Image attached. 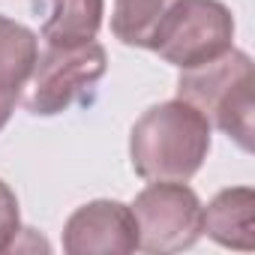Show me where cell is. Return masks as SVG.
I'll list each match as a JSON object with an SVG mask.
<instances>
[{
    "label": "cell",
    "instance_id": "obj_1",
    "mask_svg": "<svg viewBox=\"0 0 255 255\" xmlns=\"http://www.w3.org/2000/svg\"><path fill=\"white\" fill-rule=\"evenodd\" d=\"M210 120L186 99L150 105L129 132V159L144 180H189L210 153Z\"/></svg>",
    "mask_w": 255,
    "mask_h": 255
},
{
    "label": "cell",
    "instance_id": "obj_2",
    "mask_svg": "<svg viewBox=\"0 0 255 255\" xmlns=\"http://www.w3.org/2000/svg\"><path fill=\"white\" fill-rule=\"evenodd\" d=\"M177 96L192 102L210 126L222 129L228 138L240 144V150H252V114H255V75L252 57L240 48H228L210 63L195 69H180Z\"/></svg>",
    "mask_w": 255,
    "mask_h": 255
},
{
    "label": "cell",
    "instance_id": "obj_3",
    "mask_svg": "<svg viewBox=\"0 0 255 255\" xmlns=\"http://www.w3.org/2000/svg\"><path fill=\"white\" fill-rule=\"evenodd\" d=\"M108 72L105 48L90 39L81 45H45L24 84L21 102L33 117H54L72 105H87Z\"/></svg>",
    "mask_w": 255,
    "mask_h": 255
},
{
    "label": "cell",
    "instance_id": "obj_4",
    "mask_svg": "<svg viewBox=\"0 0 255 255\" xmlns=\"http://www.w3.org/2000/svg\"><path fill=\"white\" fill-rule=\"evenodd\" d=\"M147 48L177 69H195L234 48V15L222 0H171Z\"/></svg>",
    "mask_w": 255,
    "mask_h": 255
},
{
    "label": "cell",
    "instance_id": "obj_5",
    "mask_svg": "<svg viewBox=\"0 0 255 255\" xmlns=\"http://www.w3.org/2000/svg\"><path fill=\"white\" fill-rule=\"evenodd\" d=\"M129 207L141 252L171 255L195 246L201 237V198L186 180H153Z\"/></svg>",
    "mask_w": 255,
    "mask_h": 255
},
{
    "label": "cell",
    "instance_id": "obj_6",
    "mask_svg": "<svg viewBox=\"0 0 255 255\" xmlns=\"http://www.w3.org/2000/svg\"><path fill=\"white\" fill-rule=\"evenodd\" d=\"M138 249V225L132 207L96 198L81 204L63 225V252L69 255H129Z\"/></svg>",
    "mask_w": 255,
    "mask_h": 255
},
{
    "label": "cell",
    "instance_id": "obj_7",
    "mask_svg": "<svg viewBox=\"0 0 255 255\" xmlns=\"http://www.w3.org/2000/svg\"><path fill=\"white\" fill-rule=\"evenodd\" d=\"M39 57V36L15 18L0 15V132L21 102L24 84Z\"/></svg>",
    "mask_w": 255,
    "mask_h": 255
},
{
    "label": "cell",
    "instance_id": "obj_8",
    "mask_svg": "<svg viewBox=\"0 0 255 255\" xmlns=\"http://www.w3.org/2000/svg\"><path fill=\"white\" fill-rule=\"evenodd\" d=\"M201 234L237 252L255 249V192L252 186H228L201 204Z\"/></svg>",
    "mask_w": 255,
    "mask_h": 255
},
{
    "label": "cell",
    "instance_id": "obj_9",
    "mask_svg": "<svg viewBox=\"0 0 255 255\" xmlns=\"http://www.w3.org/2000/svg\"><path fill=\"white\" fill-rule=\"evenodd\" d=\"M45 45H81L96 39L105 15V0H39Z\"/></svg>",
    "mask_w": 255,
    "mask_h": 255
},
{
    "label": "cell",
    "instance_id": "obj_10",
    "mask_svg": "<svg viewBox=\"0 0 255 255\" xmlns=\"http://www.w3.org/2000/svg\"><path fill=\"white\" fill-rule=\"evenodd\" d=\"M171 0H114L111 33L132 48H147L150 33Z\"/></svg>",
    "mask_w": 255,
    "mask_h": 255
},
{
    "label": "cell",
    "instance_id": "obj_11",
    "mask_svg": "<svg viewBox=\"0 0 255 255\" xmlns=\"http://www.w3.org/2000/svg\"><path fill=\"white\" fill-rule=\"evenodd\" d=\"M21 210H18V195L6 180H0V252L15 246L21 234Z\"/></svg>",
    "mask_w": 255,
    "mask_h": 255
}]
</instances>
